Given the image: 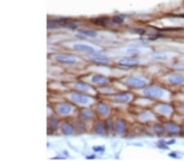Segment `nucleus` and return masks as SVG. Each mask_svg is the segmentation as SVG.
Returning <instances> with one entry per match:
<instances>
[{
  "mask_svg": "<svg viewBox=\"0 0 184 161\" xmlns=\"http://www.w3.org/2000/svg\"><path fill=\"white\" fill-rule=\"evenodd\" d=\"M144 94L146 96L150 97V98H161L164 95V90L159 87H155V86H151L147 89H145Z\"/></svg>",
  "mask_w": 184,
  "mask_h": 161,
  "instance_id": "1",
  "label": "nucleus"
},
{
  "mask_svg": "<svg viewBox=\"0 0 184 161\" xmlns=\"http://www.w3.org/2000/svg\"><path fill=\"white\" fill-rule=\"evenodd\" d=\"M126 84L134 88H143L146 86V82L144 80L138 78H130L126 80Z\"/></svg>",
  "mask_w": 184,
  "mask_h": 161,
  "instance_id": "2",
  "label": "nucleus"
},
{
  "mask_svg": "<svg viewBox=\"0 0 184 161\" xmlns=\"http://www.w3.org/2000/svg\"><path fill=\"white\" fill-rule=\"evenodd\" d=\"M120 65L128 66V67H132V66H136L139 63V61L135 58H124L120 60L119 62Z\"/></svg>",
  "mask_w": 184,
  "mask_h": 161,
  "instance_id": "3",
  "label": "nucleus"
},
{
  "mask_svg": "<svg viewBox=\"0 0 184 161\" xmlns=\"http://www.w3.org/2000/svg\"><path fill=\"white\" fill-rule=\"evenodd\" d=\"M56 59L61 63H67V64H74L76 62V59L75 58L69 55H57L56 56Z\"/></svg>",
  "mask_w": 184,
  "mask_h": 161,
  "instance_id": "4",
  "label": "nucleus"
},
{
  "mask_svg": "<svg viewBox=\"0 0 184 161\" xmlns=\"http://www.w3.org/2000/svg\"><path fill=\"white\" fill-rule=\"evenodd\" d=\"M71 98L75 102L81 104H87L89 102V99L87 97H85V96L80 94H78V93H74V94H71Z\"/></svg>",
  "mask_w": 184,
  "mask_h": 161,
  "instance_id": "5",
  "label": "nucleus"
},
{
  "mask_svg": "<svg viewBox=\"0 0 184 161\" xmlns=\"http://www.w3.org/2000/svg\"><path fill=\"white\" fill-rule=\"evenodd\" d=\"M168 82L171 85H181L184 83V77L181 75H174L168 78Z\"/></svg>",
  "mask_w": 184,
  "mask_h": 161,
  "instance_id": "6",
  "label": "nucleus"
},
{
  "mask_svg": "<svg viewBox=\"0 0 184 161\" xmlns=\"http://www.w3.org/2000/svg\"><path fill=\"white\" fill-rule=\"evenodd\" d=\"M90 60L93 61V63H98V64H108L109 63V59L106 56L103 55H94V56H92L90 57Z\"/></svg>",
  "mask_w": 184,
  "mask_h": 161,
  "instance_id": "7",
  "label": "nucleus"
},
{
  "mask_svg": "<svg viewBox=\"0 0 184 161\" xmlns=\"http://www.w3.org/2000/svg\"><path fill=\"white\" fill-rule=\"evenodd\" d=\"M74 49L76 51H84V52H89V53H94L95 50L94 48L90 46L84 45V44H75L74 45Z\"/></svg>",
  "mask_w": 184,
  "mask_h": 161,
  "instance_id": "8",
  "label": "nucleus"
},
{
  "mask_svg": "<svg viewBox=\"0 0 184 161\" xmlns=\"http://www.w3.org/2000/svg\"><path fill=\"white\" fill-rule=\"evenodd\" d=\"M66 19H57V20H48V28H57L62 24H66Z\"/></svg>",
  "mask_w": 184,
  "mask_h": 161,
  "instance_id": "9",
  "label": "nucleus"
},
{
  "mask_svg": "<svg viewBox=\"0 0 184 161\" xmlns=\"http://www.w3.org/2000/svg\"><path fill=\"white\" fill-rule=\"evenodd\" d=\"M116 102L118 103H127L131 99V95L126 93H122V94H119L116 95L115 97Z\"/></svg>",
  "mask_w": 184,
  "mask_h": 161,
  "instance_id": "10",
  "label": "nucleus"
},
{
  "mask_svg": "<svg viewBox=\"0 0 184 161\" xmlns=\"http://www.w3.org/2000/svg\"><path fill=\"white\" fill-rule=\"evenodd\" d=\"M92 82L97 84V85H100V86H103V85H106V84L107 79H106L105 77H103V76L95 75L93 76V78H92Z\"/></svg>",
  "mask_w": 184,
  "mask_h": 161,
  "instance_id": "11",
  "label": "nucleus"
},
{
  "mask_svg": "<svg viewBox=\"0 0 184 161\" xmlns=\"http://www.w3.org/2000/svg\"><path fill=\"white\" fill-rule=\"evenodd\" d=\"M71 111H72V107L70 104H62L58 108V112L61 114H69Z\"/></svg>",
  "mask_w": 184,
  "mask_h": 161,
  "instance_id": "12",
  "label": "nucleus"
},
{
  "mask_svg": "<svg viewBox=\"0 0 184 161\" xmlns=\"http://www.w3.org/2000/svg\"><path fill=\"white\" fill-rule=\"evenodd\" d=\"M158 111H159L160 113L165 115H169L172 112V108L171 107H170L169 105H166V104H161L158 107Z\"/></svg>",
  "mask_w": 184,
  "mask_h": 161,
  "instance_id": "13",
  "label": "nucleus"
},
{
  "mask_svg": "<svg viewBox=\"0 0 184 161\" xmlns=\"http://www.w3.org/2000/svg\"><path fill=\"white\" fill-rule=\"evenodd\" d=\"M97 112H99L101 116H106L109 113V108L104 103H100L97 105Z\"/></svg>",
  "mask_w": 184,
  "mask_h": 161,
  "instance_id": "14",
  "label": "nucleus"
},
{
  "mask_svg": "<svg viewBox=\"0 0 184 161\" xmlns=\"http://www.w3.org/2000/svg\"><path fill=\"white\" fill-rule=\"evenodd\" d=\"M165 128L169 132L172 133H178V130H179L178 127L175 124H174V123H167L165 124Z\"/></svg>",
  "mask_w": 184,
  "mask_h": 161,
  "instance_id": "15",
  "label": "nucleus"
},
{
  "mask_svg": "<svg viewBox=\"0 0 184 161\" xmlns=\"http://www.w3.org/2000/svg\"><path fill=\"white\" fill-rule=\"evenodd\" d=\"M79 116L83 120H89L92 117V112L88 109H83L79 112Z\"/></svg>",
  "mask_w": 184,
  "mask_h": 161,
  "instance_id": "16",
  "label": "nucleus"
},
{
  "mask_svg": "<svg viewBox=\"0 0 184 161\" xmlns=\"http://www.w3.org/2000/svg\"><path fill=\"white\" fill-rule=\"evenodd\" d=\"M62 130L63 133L66 135H70L73 133L72 127L69 125L68 124H63L62 126Z\"/></svg>",
  "mask_w": 184,
  "mask_h": 161,
  "instance_id": "17",
  "label": "nucleus"
},
{
  "mask_svg": "<svg viewBox=\"0 0 184 161\" xmlns=\"http://www.w3.org/2000/svg\"><path fill=\"white\" fill-rule=\"evenodd\" d=\"M116 131L120 133H122L125 129V123L123 120H118L116 124Z\"/></svg>",
  "mask_w": 184,
  "mask_h": 161,
  "instance_id": "18",
  "label": "nucleus"
},
{
  "mask_svg": "<svg viewBox=\"0 0 184 161\" xmlns=\"http://www.w3.org/2000/svg\"><path fill=\"white\" fill-rule=\"evenodd\" d=\"M79 33H83V34L86 35V36H88V37H91V38H94L97 35L96 31L91 30V29H80V30H79Z\"/></svg>",
  "mask_w": 184,
  "mask_h": 161,
  "instance_id": "19",
  "label": "nucleus"
},
{
  "mask_svg": "<svg viewBox=\"0 0 184 161\" xmlns=\"http://www.w3.org/2000/svg\"><path fill=\"white\" fill-rule=\"evenodd\" d=\"M75 87L80 90V91H88V90H90V86H88L87 84L80 83V82H78V83L75 84Z\"/></svg>",
  "mask_w": 184,
  "mask_h": 161,
  "instance_id": "20",
  "label": "nucleus"
},
{
  "mask_svg": "<svg viewBox=\"0 0 184 161\" xmlns=\"http://www.w3.org/2000/svg\"><path fill=\"white\" fill-rule=\"evenodd\" d=\"M95 131L97 134H104L105 133V128H104V125L102 123L98 122L95 125Z\"/></svg>",
  "mask_w": 184,
  "mask_h": 161,
  "instance_id": "21",
  "label": "nucleus"
},
{
  "mask_svg": "<svg viewBox=\"0 0 184 161\" xmlns=\"http://www.w3.org/2000/svg\"><path fill=\"white\" fill-rule=\"evenodd\" d=\"M49 127L50 128H52V129H57L58 126V120L54 117L49 119Z\"/></svg>",
  "mask_w": 184,
  "mask_h": 161,
  "instance_id": "22",
  "label": "nucleus"
},
{
  "mask_svg": "<svg viewBox=\"0 0 184 161\" xmlns=\"http://www.w3.org/2000/svg\"><path fill=\"white\" fill-rule=\"evenodd\" d=\"M154 130H155V133L158 135L163 134L164 132H165V128L161 126V125H159V124H156L154 127Z\"/></svg>",
  "mask_w": 184,
  "mask_h": 161,
  "instance_id": "23",
  "label": "nucleus"
},
{
  "mask_svg": "<svg viewBox=\"0 0 184 161\" xmlns=\"http://www.w3.org/2000/svg\"><path fill=\"white\" fill-rule=\"evenodd\" d=\"M107 20H108L107 18L101 17V18H97V19H95V20H93V21H94V22H95L96 24H97V25H104L106 24V22L107 21Z\"/></svg>",
  "mask_w": 184,
  "mask_h": 161,
  "instance_id": "24",
  "label": "nucleus"
},
{
  "mask_svg": "<svg viewBox=\"0 0 184 161\" xmlns=\"http://www.w3.org/2000/svg\"><path fill=\"white\" fill-rule=\"evenodd\" d=\"M123 21H124V17H123L117 16V17H113V22L116 23V24H121Z\"/></svg>",
  "mask_w": 184,
  "mask_h": 161,
  "instance_id": "25",
  "label": "nucleus"
},
{
  "mask_svg": "<svg viewBox=\"0 0 184 161\" xmlns=\"http://www.w3.org/2000/svg\"><path fill=\"white\" fill-rule=\"evenodd\" d=\"M106 129L107 130H111L112 128V124H111V120H108L107 123H106Z\"/></svg>",
  "mask_w": 184,
  "mask_h": 161,
  "instance_id": "26",
  "label": "nucleus"
},
{
  "mask_svg": "<svg viewBox=\"0 0 184 161\" xmlns=\"http://www.w3.org/2000/svg\"><path fill=\"white\" fill-rule=\"evenodd\" d=\"M66 26L69 27V28H70V29H75L77 27V25H75V24H74V23H67V25H66Z\"/></svg>",
  "mask_w": 184,
  "mask_h": 161,
  "instance_id": "27",
  "label": "nucleus"
},
{
  "mask_svg": "<svg viewBox=\"0 0 184 161\" xmlns=\"http://www.w3.org/2000/svg\"><path fill=\"white\" fill-rule=\"evenodd\" d=\"M93 150L95 151H103L104 148L102 147H93Z\"/></svg>",
  "mask_w": 184,
  "mask_h": 161,
  "instance_id": "28",
  "label": "nucleus"
}]
</instances>
